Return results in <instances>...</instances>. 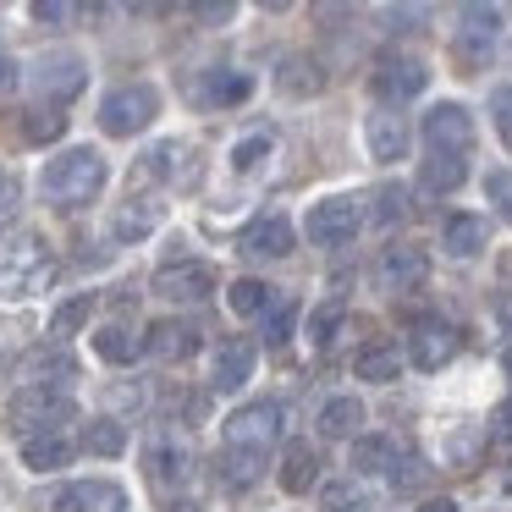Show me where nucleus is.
<instances>
[{"label":"nucleus","instance_id":"obj_32","mask_svg":"<svg viewBox=\"0 0 512 512\" xmlns=\"http://www.w3.org/2000/svg\"><path fill=\"white\" fill-rule=\"evenodd\" d=\"M160 226V210L155 204H144V199H127V210H116V221H111V232L122 237V243H144L149 232Z\"/></svg>","mask_w":512,"mask_h":512},{"label":"nucleus","instance_id":"obj_40","mask_svg":"<svg viewBox=\"0 0 512 512\" xmlns=\"http://www.w3.org/2000/svg\"><path fill=\"white\" fill-rule=\"evenodd\" d=\"M485 193L501 204V215L512 221V171H490V177H485Z\"/></svg>","mask_w":512,"mask_h":512},{"label":"nucleus","instance_id":"obj_35","mask_svg":"<svg viewBox=\"0 0 512 512\" xmlns=\"http://www.w3.org/2000/svg\"><path fill=\"white\" fill-rule=\"evenodd\" d=\"M83 452L94 457H122L127 452V430L116 419H89L83 424Z\"/></svg>","mask_w":512,"mask_h":512},{"label":"nucleus","instance_id":"obj_1","mask_svg":"<svg viewBox=\"0 0 512 512\" xmlns=\"http://www.w3.org/2000/svg\"><path fill=\"white\" fill-rule=\"evenodd\" d=\"M56 276H61V265H56L45 237L23 232V237H12V243H0V298L6 303L39 298V292H50Z\"/></svg>","mask_w":512,"mask_h":512},{"label":"nucleus","instance_id":"obj_17","mask_svg":"<svg viewBox=\"0 0 512 512\" xmlns=\"http://www.w3.org/2000/svg\"><path fill=\"white\" fill-rule=\"evenodd\" d=\"M254 364H259V347L248 336H226L210 358V386L215 391H243L254 380Z\"/></svg>","mask_w":512,"mask_h":512},{"label":"nucleus","instance_id":"obj_13","mask_svg":"<svg viewBox=\"0 0 512 512\" xmlns=\"http://www.w3.org/2000/svg\"><path fill=\"white\" fill-rule=\"evenodd\" d=\"M39 512H127V496L116 479H89V485H56Z\"/></svg>","mask_w":512,"mask_h":512},{"label":"nucleus","instance_id":"obj_26","mask_svg":"<svg viewBox=\"0 0 512 512\" xmlns=\"http://www.w3.org/2000/svg\"><path fill=\"white\" fill-rule=\"evenodd\" d=\"M314 424H320L325 441H353V435L364 430V402H358V397H331Z\"/></svg>","mask_w":512,"mask_h":512},{"label":"nucleus","instance_id":"obj_41","mask_svg":"<svg viewBox=\"0 0 512 512\" xmlns=\"http://www.w3.org/2000/svg\"><path fill=\"white\" fill-rule=\"evenodd\" d=\"M23 204V182H17L12 166H0V215H12Z\"/></svg>","mask_w":512,"mask_h":512},{"label":"nucleus","instance_id":"obj_37","mask_svg":"<svg viewBox=\"0 0 512 512\" xmlns=\"http://www.w3.org/2000/svg\"><path fill=\"white\" fill-rule=\"evenodd\" d=\"M67 133V116L61 111H28V138L34 144H50V138H61Z\"/></svg>","mask_w":512,"mask_h":512},{"label":"nucleus","instance_id":"obj_38","mask_svg":"<svg viewBox=\"0 0 512 512\" xmlns=\"http://www.w3.org/2000/svg\"><path fill=\"white\" fill-rule=\"evenodd\" d=\"M292 320H298V309H292V303L281 298L276 309L265 314V342H270V347H281V342H287V336H292Z\"/></svg>","mask_w":512,"mask_h":512},{"label":"nucleus","instance_id":"obj_39","mask_svg":"<svg viewBox=\"0 0 512 512\" xmlns=\"http://www.w3.org/2000/svg\"><path fill=\"white\" fill-rule=\"evenodd\" d=\"M490 116H496V133H501V144L512 149V89H496V94H490Z\"/></svg>","mask_w":512,"mask_h":512},{"label":"nucleus","instance_id":"obj_15","mask_svg":"<svg viewBox=\"0 0 512 512\" xmlns=\"http://www.w3.org/2000/svg\"><path fill=\"white\" fill-rule=\"evenodd\" d=\"M155 292L171 298V303H204V298H215V265H204V259L160 265L155 270Z\"/></svg>","mask_w":512,"mask_h":512},{"label":"nucleus","instance_id":"obj_46","mask_svg":"<svg viewBox=\"0 0 512 512\" xmlns=\"http://www.w3.org/2000/svg\"><path fill=\"white\" fill-rule=\"evenodd\" d=\"M34 17H39V23H67V17H72V6L50 0V6H34Z\"/></svg>","mask_w":512,"mask_h":512},{"label":"nucleus","instance_id":"obj_25","mask_svg":"<svg viewBox=\"0 0 512 512\" xmlns=\"http://www.w3.org/2000/svg\"><path fill=\"white\" fill-rule=\"evenodd\" d=\"M353 375H358V380H369V386H391V380L402 375V353H397V342H369V347H358Z\"/></svg>","mask_w":512,"mask_h":512},{"label":"nucleus","instance_id":"obj_44","mask_svg":"<svg viewBox=\"0 0 512 512\" xmlns=\"http://www.w3.org/2000/svg\"><path fill=\"white\" fill-rule=\"evenodd\" d=\"M177 155H182V144H160V149H149V171H155V177H171V171H177Z\"/></svg>","mask_w":512,"mask_h":512},{"label":"nucleus","instance_id":"obj_2","mask_svg":"<svg viewBox=\"0 0 512 512\" xmlns=\"http://www.w3.org/2000/svg\"><path fill=\"white\" fill-rule=\"evenodd\" d=\"M105 182H111V166H105L100 149H67V155H56L39 171V193L50 204H61V210H78V204L100 199Z\"/></svg>","mask_w":512,"mask_h":512},{"label":"nucleus","instance_id":"obj_52","mask_svg":"<svg viewBox=\"0 0 512 512\" xmlns=\"http://www.w3.org/2000/svg\"><path fill=\"white\" fill-rule=\"evenodd\" d=\"M501 320H507V331H512V303H501Z\"/></svg>","mask_w":512,"mask_h":512},{"label":"nucleus","instance_id":"obj_49","mask_svg":"<svg viewBox=\"0 0 512 512\" xmlns=\"http://www.w3.org/2000/svg\"><path fill=\"white\" fill-rule=\"evenodd\" d=\"M419 512H463V507H457V501H446V496H441V501H424Z\"/></svg>","mask_w":512,"mask_h":512},{"label":"nucleus","instance_id":"obj_45","mask_svg":"<svg viewBox=\"0 0 512 512\" xmlns=\"http://www.w3.org/2000/svg\"><path fill=\"white\" fill-rule=\"evenodd\" d=\"M188 17H193V23H232L237 6H232V0H221V6H188Z\"/></svg>","mask_w":512,"mask_h":512},{"label":"nucleus","instance_id":"obj_31","mask_svg":"<svg viewBox=\"0 0 512 512\" xmlns=\"http://www.w3.org/2000/svg\"><path fill=\"white\" fill-rule=\"evenodd\" d=\"M419 182L430 193H457L468 182V155H430L419 166Z\"/></svg>","mask_w":512,"mask_h":512},{"label":"nucleus","instance_id":"obj_33","mask_svg":"<svg viewBox=\"0 0 512 512\" xmlns=\"http://www.w3.org/2000/svg\"><path fill=\"white\" fill-rule=\"evenodd\" d=\"M94 353H100L105 364H133V358L144 353V342H138L127 325H100V331H94Z\"/></svg>","mask_w":512,"mask_h":512},{"label":"nucleus","instance_id":"obj_22","mask_svg":"<svg viewBox=\"0 0 512 512\" xmlns=\"http://www.w3.org/2000/svg\"><path fill=\"white\" fill-rule=\"evenodd\" d=\"M485 243H490L485 215H446V226H441V248H446L452 259H474V254H485Z\"/></svg>","mask_w":512,"mask_h":512},{"label":"nucleus","instance_id":"obj_3","mask_svg":"<svg viewBox=\"0 0 512 512\" xmlns=\"http://www.w3.org/2000/svg\"><path fill=\"white\" fill-rule=\"evenodd\" d=\"M160 116V89L155 83H122V89H111L100 100V127L111 138H133V133H144L149 122Z\"/></svg>","mask_w":512,"mask_h":512},{"label":"nucleus","instance_id":"obj_43","mask_svg":"<svg viewBox=\"0 0 512 512\" xmlns=\"http://www.w3.org/2000/svg\"><path fill=\"white\" fill-rule=\"evenodd\" d=\"M358 501H364V485H353V479H347V485H331V490H325V507H331V512L358 507Z\"/></svg>","mask_w":512,"mask_h":512},{"label":"nucleus","instance_id":"obj_21","mask_svg":"<svg viewBox=\"0 0 512 512\" xmlns=\"http://www.w3.org/2000/svg\"><path fill=\"white\" fill-rule=\"evenodd\" d=\"M314 485H320V452L309 441H292L281 452V490L287 496H309Z\"/></svg>","mask_w":512,"mask_h":512},{"label":"nucleus","instance_id":"obj_27","mask_svg":"<svg viewBox=\"0 0 512 512\" xmlns=\"http://www.w3.org/2000/svg\"><path fill=\"white\" fill-rule=\"evenodd\" d=\"M254 94V72H237V67H215L204 72V105H243Z\"/></svg>","mask_w":512,"mask_h":512},{"label":"nucleus","instance_id":"obj_24","mask_svg":"<svg viewBox=\"0 0 512 512\" xmlns=\"http://www.w3.org/2000/svg\"><path fill=\"white\" fill-rule=\"evenodd\" d=\"M402 463V446L391 441V435H358L353 441V474H397Z\"/></svg>","mask_w":512,"mask_h":512},{"label":"nucleus","instance_id":"obj_29","mask_svg":"<svg viewBox=\"0 0 512 512\" xmlns=\"http://www.w3.org/2000/svg\"><path fill=\"white\" fill-rule=\"evenodd\" d=\"M226 303H232V314H243V320H265L270 309H276V287H265V281H254V276H243V281H232V287H226Z\"/></svg>","mask_w":512,"mask_h":512},{"label":"nucleus","instance_id":"obj_20","mask_svg":"<svg viewBox=\"0 0 512 512\" xmlns=\"http://www.w3.org/2000/svg\"><path fill=\"white\" fill-rule=\"evenodd\" d=\"M292 248H298V232H292L287 215H265V221H254L243 232V254L254 259H287Z\"/></svg>","mask_w":512,"mask_h":512},{"label":"nucleus","instance_id":"obj_18","mask_svg":"<svg viewBox=\"0 0 512 512\" xmlns=\"http://www.w3.org/2000/svg\"><path fill=\"white\" fill-rule=\"evenodd\" d=\"M199 347L204 342H199V325L193 320H155L144 336V353L160 358V364H182V358H193Z\"/></svg>","mask_w":512,"mask_h":512},{"label":"nucleus","instance_id":"obj_19","mask_svg":"<svg viewBox=\"0 0 512 512\" xmlns=\"http://www.w3.org/2000/svg\"><path fill=\"white\" fill-rule=\"evenodd\" d=\"M270 160H276V133H270V127H254V133H243L232 149H226V171H232L237 182L265 177Z\"/></svg>","mask_w":512,"mask_h":512},{"label":"nucleus","instance_id":"obj_36","mask_svg":"<svg viewBox=\"0 0 512 512\" xmlns=\"http://www.w3.org/2000/svg\"><path fill=\"white\" fill-rule=\"evenodd\" d=\"M89 314H94V292H78L72 303H61V309H56V320H50V336H72L83 320H89Z\"/></svg>","mask_w":512,"mask_h":512},{"label":"nucleus","instance_id":"obj_50","mask_svg":"<svg viewBox=\"0 0 512 512\" xmlns=\"http://www.w3.org/2000/svg\"><path fill=\"white\" fill-rule=\"evenodd\" d=\"M166 512H204V507H199V501H171Z\"/></svg>","mask_w":512,"mask_h":512},{"label":"nucleus","instance_id":"obj_42","mask_svg":"<svg viewBox=\"0 0 512 512\" xmlns=\"http://www.w3.org/2000/svg\"><path fill=\"white\" fill-rule=\"evenodd\" d=\"M408 215V188H380V221H402Z\"/></svg>","mask_w":512,"mask_h":512},{"label":"nucleus","instance_id":"obj_51","mask_svg":"<svg viewBox=\"0 0 512 512\" xmlns=\"http://www.w3.org/2000/svg\"><path fill=\"white\" fill-rule=\"evenodd\" d=\"M501 375L512 380V347H507V353H501Z\"/></svg>","mask_w":512,"mask_h":512},{"label":"nucleus","instance_id":"obj_47","mask_svg":"<svg viewBox=\"0 0 512 512\" xmlns=\"http://www.w3.org/2000/svg\"><path fill=\"white\" fill-rule=\"evenodd\" d=\"M490 424H496V435H501V441H512V402H501V408H496V419H490Z\"/></svg>","mask_w":512,"mask_h":512},{"label":"nucleus","instance_id":"obj_48","mask_svg":"<svg viewBox=\"0 0 512 512\" xmlns=\"http://www.w3.org/2000/svg\"><path fill=\"white\" fill-rule=\"evenodd\" d=\"M12 83H17V61L6 56V50H0V94L12 89Z\"/></svg>","mask_w":512,"mask_h":512},{"label":"nucleus","instance_id":"obj_7","mask_svg":"<svg viewBox=\"0 0 512 512\" xmlns=\"http://www.w3.org/2000/svg\"><path fill=\"white\" fill-rule=\"evenodd\" d=\"M424 281H430V254H424L419 243L380 248V259H375V292H386V298H408V292L424 287Z\"/></svg>","mask_w":512,"mask_h":512},{"label":"nucleus","instance_id":"obj_4","mask_svg":"<svg viewBox=\"0 0 512 512\" xmlns=\"http://www.w3.org/2000/svg\"><path fill=\"white\" fill-rule=\"evenodd\" d=\"M6 419H12V430H23V441H28V435H50V430H61V424H72L78 419V402H72L67 391L28 386L23 397L6 408Z\"/></svg>","mask_w":512,"mask_h":512},{"label":"nucleus","instance_id":"obj_16","mask_svg":"<svg viewBox=\"0 0 512 512\" xmlns=\"http://www.w3.org/2000/svg\"><path fill=\"white\" fill-rule=\"evenodd\" d=\"M144 468H149V479H155V485H182V479L193 474L188 441H182L177 430H155L144 441Z\"/></svg>","mask_w":512,"mask_h":512},{"label":"nucleus","instance_id":"obj_14","mask_svg":"<svg viewBox=\"0 0 512 512\" xmlns=\"http://www.w3.org/2000/svg\"><path fill=\"white\" fill-rule=\"evenodd\" d=\"M34 83L45 100H72V94H83V83H89V61L78 56V50H45V56L34 61Z\"/></svg>","mask_w":512,"mask_h":512},{"label":"nucleus","instance_id":"obj_34","mask_svg":"<svg viewBox=\"0 0 512 512\" xmlns=\"http://www.w3.org/2000/svg\"><path fill=\"white\" fill-rule=\"evenodd\" d=\"M342 331H347V309H342V303H320V309L309 314V347H314V353H331Z\"/></svg>","mask_w":512,"mask_h":512},{"label":"nucleus","instance_id":"obj_10","mask_svg":"<svg viewBox=\"0 0 512 512\" xmlns=\"http://www.w3.org/2000/svg\"><path fill=\"white\" fill-rule=\"evenodd\" d=\"M424 144H430V155H468L474 149V116H468V105L457 100H441L424 111Z\"/></svg>","mask_w":512,"mask_h":512},{"label":"nucleus","instance_id":"obj_28","mask_svg":"<svg viewBox=\"0 0 512 512\" xmlns=\"http://www.w3.org/2000/svg\"><path fill=\"white\" fill-rule=\"evenodd\" d=\"M259 474H265V457H259V452H237V446H221V457H215V479H221L226 490H248Z\"/></svg>","mask_w":512,"mask_h":512},{"label":"nucleus","instance_id":"obj_11","mask_svg":"<svg viewBox=\"0 0 512 512\" xmlns=\"http://www.w3.org/2000/svg\"><path fill=\"white\" fill-rule=\"evenodd\" d=\"M501 39H507L501 6H457V56L463 61H485Z\"/></svg>","mask_w":512,"mask_h":512},{"label":"nucleus","instance_id":"obj_8","mask_svg":"<svg viewBox=\"0 0 512 512\" xmlns=\"http://www.w3.org/2000/svg\"><path fill=\"white\" fill-rule=\"evenodd\" d=\"M303 232H309L314 248H347L358 232H364V204L347 199V193L320 199V204L309 210V221H303Z\"/></svg>","mask_w":512,"mask_h":512},{"label":"nucleus","instance_id":"obj_23","mask_svg":"<svg viewBox=\"0 0 512 512\" xmlns=\"http://www.w3.org/2000/svg\"><path fill=\"white\" fill-rule=\"evenodd\" d=\"M72 457H78V441H72V435H61V430L28 435V441H23V463L34 468V474H56V468L72 463Z\"/></svg>","mask_w":512,"mask_h":512},{"label":"nucleus","instance_id":"obj_12","mask_svg":"<svg viewBox=\"0 0 512 512\" xmlns=\"http://www.w3.org/2000/svg\"><path fill=\"white\" fill-rule=\"evenodd\" d=\"M364 144H369V160H380V166H397V160H408V144H413L408 116L391 111V105H375V111L364 116Z\"/></svg>","mask_w":512,"mask_h":512},{"label":"nucleus","instance_id":"obj_30","mask_svg":"<svg viewBox=\"0 0 512 512\" xmlns=\"http://www.w3.org/2000/svg\"><path fill=\"white\" fill-rule=\"evenodd\" d=\"M276 89H281V94H292V100H303V94H320V89H325L320 61H309V56H287V61H281V72H276Z\"/></svg>","mask_w":512,"mask_h":512},{"label":"nucleus","instance_id":"obj_6","mask_svg":"<svg viewBox=\"0 0 512 512\" xmlns=\"http://www.w3.org/2000/svg\"><path fill=\"white\" fill-rule=\"evenodd\" d=\"M369 89H375V100L380 105H408V100H419L424 89H430V67H424L419 56H380L375 61V72H369Z\"/></svg>","mask_w":512,"mask_h":512},{"label":"nucleus","instance_id":"obj_5","mask_svg":"<svg viewBox=\"0 0 512 512\" xmlns=\"http://www.w3.org/2000/svg\"><path fill=\"white\" fill-rule=\"evenodd\" d=\"M281 424H287L281 402H248V408H237L232 419H226L221 441L237 446V452H259V457H265L270 446L281 441Z\"/></svg>","mask_w":512,"mask_h":512},{"label":"nucleus","instance_id":"obj_9","mask_svg":"<svg viewBox=\"0 0 512 512\" xmlns=\"http://www.w3.org/2000/svg\"><path fill=\"white\" fill-rule=\"evenodd\" d=\"M457 347H463V336H457L452 320H435V314H424V320L408 325V364L424 369V375H435V369L452 364Z\"/></svg>","mask_w":512,"mask_h":512}]
</instances>
